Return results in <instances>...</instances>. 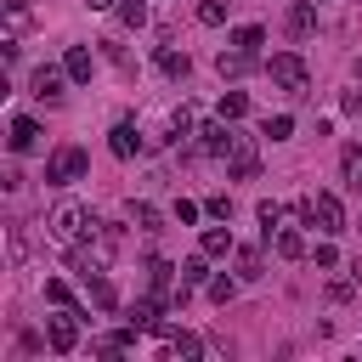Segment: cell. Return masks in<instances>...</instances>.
<instances>
[{
    "instance_id": "24",
    "label": "cell",
    "mask_w": 362,
    "mask_h": 362,
    "mask_svg": "<svg viewBox=\"0 0 362 362\" xmlns=\"http://www.w3.org/2000/svg\"><path fill=\"white\" fill-rule=\"evenodd\" d=\"M0 6H6V28L11 34H28V23H34L28 17V0H0Z\"/></svg>"
},
{
    "instance_id": "25",
    "label": "cell",
    "mask_w": 362,
    "mask_h": 362,
    "mask_svg": "<svg viewBox=\"0 0 362 362\" xmlns=\"http://www.w3.org/2000/svg\"><path fill=\"white\" fill-rule=\"evenodd\" d=\"M260 136H272V141H288V136H294V119H288V113H266Z\"/></svg>"
},
{
    "instance_id": "19",
    "label": "cell",
    "mask_w": 362,
    "mask_h": 362,
    "mask_svg": "<svg viewBox=\"0 0 362 362\" xmlns=\"http://www.w3.org/2000/svg\"><path fill=\"white\" fill-rule=\"evenodd\" d=\"M62 68H68V79H79V85H85L96 62H90V51H85V45H68V57H62Z\"/></svg>"
},
{
    "instance_id": "27",
    "label": "cell",
    "mask_w": 362,
    "mask_h": 362,
    "mask_svg": "<svg viewBox=\"0 0 362 362\" xmlns=\"http://www.w3.org/2000/svg\"><path fill=\"white\" fill-rule=\"evenodd\" d=\"M243 113H249V96H243V90H226V96H221V119L232 124V119H243Z\"/></svg>"
},
{
    "instance_id": "9",
    "label": "cell",
    "mask_w": 362,
    "mask_h": 362,
    "mask_svg": "<svg viewBox=\"0 0 362 362\" xmlns=\"http://www.w3.org/2000/svg\"><path fill=\"white\" fill-rule=\"evenodd\" d=\"M232 136H238V130H226V119H209V124L198 130V147H204V153H215V158H226Z\"/></svg>"
},
{
    "instance_id": "15",
    "label": "cell",
    "mask_w": 362,
    "mask_h": 362,
    "mask_svg": "<svg viewBox=\"0 0 362 362\" xmlns=\"http://www.w3.org/2000/svg\"><path fill=\"white\" fill-rule=\"evenodd\" d=\"M339 181H345L351 192H362V147H356V141L339 147Z\"/></svg>"
},
{
    "instance_id": "18",
    "label": "cell",
    "mask_w": 362,
    "mask_h": 362,
    "mask_svg": "<svg viewBox=\"0 0 362 362\" xmlns=\"http://www.w3.org/2000/svg\"><path fill=\"white\" fill-rule=\"evenodd\" d=\"M170 272H175L170 260H153V266H147V288H153V294H158L164 305H175V288H170Z\"/></svg>"
},
{
    "instance_id": "20",
    "label": "cell",
    "mask_w": 362,
    "mask_h": 362,
    "mask_svg": "<svg viewBox=\"0 0 362 362\" xmlns=\"http://www.w3.org/2000/svg\"><path fill=\"white\" fill-rule=\"evenodd\" d=\"M238 283H243V277H226V272H209V283H204V288H209V300H215V305H232V294H238Z\"/></svg>"
},
{
    "instance_id": "1",
    "label": "cell",
    "mask_w": 362,
    "mask_h": 362,
    "mask_svg": "<svg viewBox=\"0 0 362 362\" xmlns=\"http://www.w3.org/2000/svg\"><path fill=\"white\" fill-rule=\"evenodd\" d=\"M90 226H96V221H90V209H85V204H74V198H62V204L51 209V238H57V243H68V249H74Z\"/></svg>"
},
{
    "instance_id": "36",
    "label": "cell",
    "mask_w": 362,
    "mask_h": 362,
    "mask_svg": "<svg viewBox=\"0 0 362 362\" xmlns=\"http://www.w3.org/2000/svg\"><path fill=\"white\" fill-rule=\"evenodd\" d=\"M204 209H209V215H215V221H226V215H232V198H226V192H221V198H209V204H204Z\"/></svg>"
},
{
    "instance_id": "7",
    "label": "cell",
    "mask_w": 362,
    "mask_h": 362,
    "mask_svg": "<svg viewBox=\"0 0 362 362\" xmlns=\"http://www.w3.org/2000/svg\"><path fill=\"white\" fill-rule=\"evenodd\" d=\"M215 74H221V79H243V74H255V51H243V45L221 51V57H215Z\"/></svg>"
},
{
    "instance_id": "31",
    "label": "cell",
    "mask_w": 362,
    "mask_h": 362,
    "mask_svg": "<svg viewBox=\"0 0 362 362\" xmlns=\"http://www.w3.org/2000/svg\"><path fill=\"white\" fill-rule=\"evenodd\" d=\"M232 45H243V51H260V45H266V28H260V23H249V28H238V34H232Z\"/></svg>"
},
{
    "instance_id": "11",
    "label": "cell",
    "mask_w": 362,
    "mask_h": 362,
    "mask_svg": "<svg viewBox=\"0 0 362 362\" xmlns=\"http://www.w3.org/2000/svg\"><path fill=\"white\" fill-rule=\"evenodd\" d=\"M164 356H175V362H198V356H204V339L187 334V328H181V334H164Z\"/></svg>"
},
{
    "instance_id": "33",
    "label": "cell",
    "mask_w": 362,
    "mask_h": 362,
    "mask_svg": "<svg viewBox=\"0 0 362 362\" xmlns=\"http://www.w3.org/2000/svg\"><path fill=\"white\" fill-rule=\"evenodd\" d=\"M311 260H317L322 272H334V266H339V249H334V243H317V249H311Z\"/></svg>"
},
{
    "instance_id": "22",
    "label": "cell",
    "mask_w": 362,
    "mask_h": 362,
    "mask_svg": "<svg viewBox=\"0 0 362 362\" xmlns=\"http://www.w3.org/2000/svg\"><path fill=\"white\" fill-rule=\"evenodd\" d=\"M204 255H209V260L232 255V232H226V226H204Z\"/></svg>"
},
{
    "instance_id": "2",
    "label": "cell",
    "mask_w": 362,
    "mask_h": 362,
    "mask_svg": "<svg viewBox=\"0 0 362 362\" xmlns=\"http://www.w3.org/2000/svg\"><path fill=\"white\" fill-rule=\"evenodd\" d=\"M90 170V158H85V147H74V141H62L51 158H45V187H68V181H79Z\"/></svg>"
},
{
    "instance_id": "28",
    "label": "cell",
    "mask_w": 362,
    "mask_h": 362,
    "mask_svg": "<svg viewBox=\"0 0 362 362\" xmlns=\"http://www.w3.org/2000/svg\"><path fill=\"white\" fill-rule=\"evenodd\" d=\"M255 215H260V226H266V238H272V232H277V221H283V204H277V198H260V204H255Z\"/></svg>"
},
{
    "instance_id": "32",
    "label": "cell",
    "mask_w": 362,
    "mask_h": 362,
    "mask_svg": "<svg viewBox=\"0 0 362 362\" xmlns=\"http://www.w3.org/2000/svg\"><path fill=\"white\" fill-rule=\"evenodd\" d=\"M6 255H11V260H23V255H28V238H23V226H11V232H6Z\"/></svg>"
},
{
    "instance_id": "35",
    "label": "cell",
    "mask_w": 362,
    "mask_h": 362,
    "mask_svg": "<svg viewBox=\"0 0 362 362\" xmlns=\"http://www.w3.org/2000/svg\"><path fill=\"white\" fill-rule=\"evenodd\" d=\"M351 294H356V277H334L328 283V300H351Z\"/></svg>"
},
{
    "instance_id": "3",
    "label": "cell",
    "mask_w": 362,
    "mask_h": 362,
    "mask_svg": "<svg viewBox=\"0 0 362 362\" xmlns=\"http://www.w3.org/2000/svg\"><path fill=\"white\" fill-rule=\"evenodd\" d=\"M300 221L317 226V232H345V209H339L334 192H311V198H300Z\"/></svg>"
},
{
    "instance_id": "12",
    "label": "cell",
    "mask_w": 362,
    "mask_h": 362,
    "mask_svg": "<svg viewBox=\"0 0 362 362\" xmlns=\"http://www.w3.org/2000/svg\"><path fill=\"white\" fill-rule=\"evenodd\" d=\"M6 141H11V153H34V147H40V124H34L28 113H17V119H11V136H6Z\"/></svg>"
},
{
    "instance_id": "40",
    "label": "cell",
    "mask_w": 362,
    "mask_h": 362,
    "mask_svg": "<svg viewBox=\"0 0 362 362\" xmlns=\"http://www.w3.org/2000/svg\"><path fill=\"white\" fill-rule=\"evenodd\" d=\"M356 79H362V57H356Z\"/></svg>"
},
{
    "instance_id": "10",
    "label": "cell",
    "mask_w": 362,
    "mask_h": 362,
    "mask_svg": "<svg viewBox=\"0 0 362 362\" xmlns=\"http://www.w3.org/2000/svg\"><path fill=\"white\" fill-rule=\"evenodd\" d=\"M107 147H113V158H136V153H141V136H136V124H130V119H119V124L107 130Z\"/></svg>"
},
{
    "instance_id": "34",
    "label": "cell",
    "mask_w": 362,
    "mask_h": 362,
    "mask_svg": "<svg viewBox=\"0 0 362 362\" xmlns=\"http://www.w3.org/2000/svg\"><path fill=\"white\" fill-rule=\"evenodd\" d=\"M45 300H51V305H68V283H62V277H45Z\"/></svg>"
},
{
    "instance_id": "23",
    "label": "cell",
    "mask_w": 362,
    "mask_h": 362,
    "mask_svg": "<svg viewBox=\"0 0 362 362\" xmlns=\"http://www.w3.org/2000/svg\"><path fill=\"white\" fill-rule=\"evenodd\" d=\"M181 283H187V288H198V283H209V255H204V249H198L192 260H181Z\"/></svg>"
},
{
    "instance_id": "13",
    "label": "cell",
    "mask_w": 362,
    "mask_h": 362,
    "mask_svg": "<svg viewBox=\"0 0 362 362\" xmlns=\"http://www.w3.org/2000/svg\"><path fill=\"white\" fill-rule=\"evenodd\" d=\"M62 79H68V68H51V62H45V68H34L28 85H34V96H51V102H57V96H62Z\"/></svg>"
},
{
    "instance_id": "5",
    "label": "cell",
    "mask_w": 362,
    "mask_h": 362,
    "mask_svg": "<svg viewBox=\"0 0 362 362\" xmlns=\"http://www.w3.org/2000/svg\"><path fill=\"white\" fill-rule=\"evenodd\" d=\"M226 175H232V181H255V175H260L255 136H232V147H226Z\"/></svg>"
},
{
    "instance_id": "30",
    "label": "cell",
    "mask_w": 362,
    "mask_h": 362,
    "mask_svg": "<svg viewBox=\"0 0 362 362\" xmlns=\"http://www.w3.org/2000/svg\"><path fill=\"white\" fill-rule=\"evenodd\" d=\"M198 23H204V28H221V23H226V0H204V6H198Z\"/></svg>"
},
{
    "instance_id": "14",
    "label": "cell",
    "mask_w": 362,
    "mask_h": 362,
    "mask_svg": "<svg viewBox=\"0 0 362 362\" xmlns=\"http://www.w3.org/2000/svg\"><path fill=\"white\" fill-rule=\"evenodd\" d=\"M85 294H90V305H96V311H119V288H113L102 272H96V277H85Z\"/></svg>"
},
{
    "instance_id": "39",
    "label": "cell",
    "mask_w": 362,
    "mask_h": 362,
    "mask_svg": "<svg viewBox=\"0 0 362 362\" xmlns=\"http://www.w3.org/2000/svg\"><path fill=\"white\" fill-rule=\"evenodd\" d=\"M85 6H90V11H107V6H119V0H85Z\"/></svg>"
},
{
    "instance_id": "37",
    "label": "cell",
    "mask_w": 362,
    "mask_h": 362,
    "mask_svg": "<svg viewBox=\"0 0 362 362\" xmlns=\"http://www.w3.org/2000/svg\"><path fill=\"white\" fill-rule=\"evenodd\" d=\"M175 221H181V226H192V221H198V204H192V198H181V204H175Z\"/></svg>"
},
{
    "instance_id": "29",
    "label": "cell",
    "mask_w": 362,
    "mask_h": 362,
    "mask_svg": "<svg viewBox=\"0 0 362 362\" xmlns=\"http://www.w3.org/2000/svg\"><path fill=\"white\" fill-rule=\"evenodd\" d=\"M119 23L124 28H141L147 23V0H119Z\"/></svg>"
},
{
    "instance_id": "16",
    "label": "cell",
    "mask_w": 362,
    "mask_h": 362,
    "mask_svg": "<svg viewBox=\"0 0 362 362\" xmlns=\"http://www.w3.org/2000/svg\"><path fill=\"white\" fill-rule=\"evenodd\" d=\"M283 23H288V34H294V40H305V34H311V28H317V11H311V0H294V6H288V17H283Z\"/></svg>"
},
{
    "instance_id": "26",
    "label": "cell",
    "mask_w": 362,
    "mask_h": 362,
    "mask_svg": "<svg viewBox=\"0 0 362 362\" xmlns=\"http://www.w3.org/2000/svg\"><path fill=\"white\" fill-rule=\"evenodd\" d=\"M260 272H266V260H260V249H238V277H243V283H255Z\"/></svg>"
},
{
    "instance_id": "38",
    "label": "cell",
    "mask_w": 362,
    "mask_h": 362,
    "mask_svg": "<svg viewBox=\"0 0 362 362\" xmlns=\"http://www.w3.org/2000/svg\"><path fill=\"white\" fill-rule=\"evenodd\" d=\"M345 113H356V119H362V90H345Z\"/></svg>"
},
{
    "instance_id": "17",
    "label": "cell",
    "mask_w": 362,
    "mask_h": 362,
    "mask_svg": "<svg viewBox=\"0 0 362 362\" xmlns=\"http://www.w3.org/2000/svg\"><path fill=\"white\" fill-rule=\"evenodd\" d=\"M158 74H170V79H187L192 74V62H187V51H175V45H158Z\"/></svg>"
},
{
    "instance_id": "21",
    "label": "cell",
    "mask_w": 362,
    "mask_h": 362,
    "mask_svg": "<svg viewBox=\"0 0 362 362\" xmlns=\"http://www.w3.org/2000/svg\"><path fill=\"white\" fill-rule=\"evenodd\" d=\"M130 226H136V232H158V209H153L147 198H130Z\"/></svg>"
},
{
    "instance_id": "4",
    "label": "cell",
    "mask_w": 362,
    "mask_h": 362,
    "mask_svg": "<svg viewBox=\"0 0 362 362\" xmlns=\"http://www.w3.org/2000/svg\"><path fill=\"white\" fill-rule=\"evenodd\" d=\"M266 74H272V85H283V90H294V96L311 85V68H305V57H300V51H272Z\"/></svg>"
},
{
    "instance_id": "8",
    "label": "cell",
    "mask_w": 362,
    "mask_h": 362,
    "mask_svg": "<svg viewBox=\"0 0 362 362\" xmlns=\"http://www.w3.org/2000/svg\"><path fill=\"white\" fill-rule=\"evenodd\" d=\"M266 243H272V249H277L283 260H305V255H311V243H305V232H294V226H277V232H272Z\"/></svg>"
},
{
    "instance_id": "6",
    "label": "cell",
    "mask_w": 362,
    "mask_h": 362,
    "mask_svg": "<svg viewBox=\"0 0 362 362\" xmlns=\"http://www.w3.org/2000/svg\"><path fill=\"white\" fill-rule=\"evenodd\" d=\"M45 345H51L57 356H68V351L79 345V311H68V317H51V322H45Z\"/></svg>"
}]
</instances>
